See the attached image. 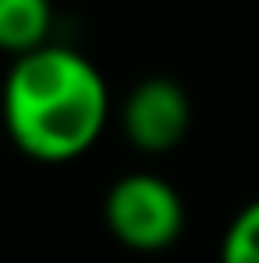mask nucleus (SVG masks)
Segmentation results:
<instances>
[{
	"mask_svg": "<svg viewBox=\"0 0 259 263\" xmlns=\"http://www.w3.org/2000/svg\"><path fill=\"white\" fill-rule=\"evenodd\" d=\"M0 118L22 157L71 164L99 142L110 121V89L82 50L46 43L11 61L0 89Z\"/></svg>",
	"mask_w": 259,
	"mask_h": 263,
	"instance_id": "nucleus-1",
	"label": "nucleus"
},
{
	"mask_svg": "<svg viewBox=\"0 0 259 263\" xmlns=\"http://www.w3.org/2000/svg\"><path fill=\"white\" fill-rule=\"evenodd\" d=\"M53 0H0V53L25 57L53 43Z\"/></svg>",
	"mask_w": 259,
	"mask_h": 263,
	"instance_id": "nucleus-4",
	"label": "nucleus"
},
{
	"mask_svg": "<svg viewBox=\"0 0 259 263\" xmlns=\"http://www.w3.org/2000/svg\"><path fill=\"white\" fill-rule=\"evenodd\" d=\"M103 220L131 253H164L185 231V199L167 178L128 171L107 189Z\"/></svg>",
	"mask_w": 259,
	"mask_h": 263,
	"instance_id": "nucleus-2",
	"label": "nucleus"
},
{
	"mask_svg": "<svg viewBox=\"0 0 259 263\" xmlns=\"http://www.w3.org/2000/svg\"><path fill=\"white\" fill-rule=\"evenodd\" d=\"M220 263H259V199L231 217L220 238Z\"/></svg>",
	"mask_w": 259,
	"mask_h": 263,
	"instance_id": "nucleus-5",
	"label": "nucleus"
},
{
	"mask_svg": "<svg viewBox=\"0 0 259 263\" xmlns=\"http://www.w3.org/2000/svg\"><path fill=\"white\" fill-rule=\"evenodd\" d=\"M192 128V100L181 82L149 75L135 82L121 103V132L138 153L164 157L185 142Z\"/></svg>",
	"mask_w": 259,
	"mask_h": 263,
	"instance_id": "nucleus-3",
	"label": "nucleus"
}]
</instances>
